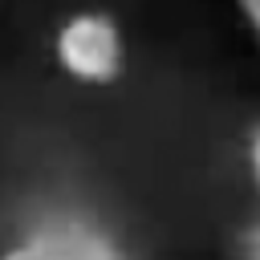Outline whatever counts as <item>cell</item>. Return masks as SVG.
<instances>
[{"instance_id":"1","label":"cell","mask_w":260,"mask_h":260,"mask_svg":"<svg viewBox=\"0 0 260 260\" xmlns=\"http://www.w3.org/2000/svg\"><path fill=\"white\" fill-rule=\"evenodd\" d=\"M53 61L77 85H114L126 69V37L110 12H69L53 32Z\"/></svg>"},{"instance_id":"2","label":"cell","mask_w":260,"mask_h":260,"mask_svg":"<svg viewBox=\"0 0 260 260\" xmlns=\"http://www.w3.org/2000/svg\"><path fill=\"white\" fill-rule=\"evenodd\" d=\"M32 260H134L102 223L81 215H53L24 240Z\"/></svg>"},{"instance_id":"3","label":"cell","mask_w":260,"mask_h":260,"mask_svg":"<svg viewBox=\"0 0 260 260\" xmlns=\"http://www.w3.org/2000/svg\"><path fill=\"white\" fill-rule=\"evenodd\" d=\"M232 260H260V219L240 228V236L232 244Z\"/></svg>"},{"instance_id":"4","label":"cell","mask_w":260,"mask_h":260,"mask_svg":"<svg viewBox=\"0 0 260 260\" xmlns=\"http://www.w3.org/2000/svg\"><path fill=\"white\" fill-rule=\"evenodd\" d=\"M248 179H252V187L260 191V126H256L252 138H248Z\"/></svg>"},{"instance_id":"5","label":"cell","mask_w":260,"mask_h":260,"mask_svg":"<svg viewBox=\"0 0 260 260\" xmlns=\"http://www.w3.org/2000/svg\"><path fill=\"white\" fill-rule=\"evenodd\" d=\"M236 8H240V16L248 20V28L256 32V41H260V0H236Z\"/></svg>"},{"instance_id":"6","label":"cell","mask_w":260,"mask_h":260,"mask_svg":"<svg viewBox=\"0 0 260 260\" xmlns=\"http://www.w3.org/2000/svg\"><path fill=\"white\" fill-rule=\"evenodd\" d=\"M0 260H32V252H28L24 244H16V248H4V252H0Z\"/></svg>"}]
</instances>
